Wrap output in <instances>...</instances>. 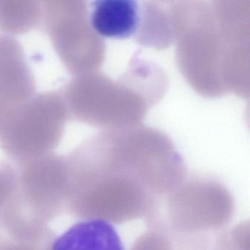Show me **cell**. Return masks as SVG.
<instances>
[{
	"label": "cell",
	"mask_w": 250,
	"mask_h": 250,
	"mask_svg": "<svg viewBox=\"0 0 250 250\" xmlns=\"http://www.w3.org/2000/svg\"><path fill=\"white\" fill-rule=\"evenodd\" d=\"M139 131H103L65 156L69 214L116 224L147 220L187 179L169 140L137 138Z\"/></svg>",
	"instance_id": "cell-1"
},
{
	"label": "cell",
	"mask_w": 250,
	"mask_h": 250,
	"mask_svg": "<svg viewBox=\"0 0 250 250\" xmlns=\"http://www.w3.org/2000/svg\"><path fill=\"white\" fill-rule=\"evenodd\" d=\"M234 212L229 191L206 178L184 181L162 202L147 224L151 230L175 237H191L217 230L229 223Z\"/></svg>",
	"instance_id": "cell-2"
},
{
	"label": "cell",
	"mask_w": 250,
	"mask_h": 250,
	"mask_svg": "<svg viewBox=\"0 0 250 250\" xmlns=\"http://www.w3.org/2000/svg\"><path fill=\"white\" fill-rule=\"evenodd\" d=\"M70 118L62 90L36 94L0 119V147L16 166L50 154Z\"/></svg>",
	"instance_id": "cell-3"
},
{
	"label": "cell",
	"mask_w": 250,
	"mask_h": 250,
	"mask_svg": "<svg viewBox=\"0 0 250 250\" xmlns=\"http://www.w3.org/2000/svg\"><path fill=\"white\" fill-rule=\"evenodd\" d=\"M43 21L54 49L74 76L93 72L103 61L104 46L90 26L84 1L43 2Z\"/></svg>",
	"instance_id": "cell-4"
},
{
	"label": "cell",
	"mask_w": 250,
	"mask_h": 250,
	"mask_svg": "<svg viewBox=\"0 0 250 250\" xmlns=\"http://www.w3.org/2000/svg\"><path fill=\"white\" fill-rule=\"evenodd\" d=\"M16 167V203L27 216L48 225L66 211L68 184L65 156L52 153Z\"/></svg>",
	"instance_id": "cell-5"
},
{
	"label": "cell",
	"mask_w": 250,
	"mask_h": 250,
	"mask_svg": "<svg viewBox=\"0 0 250 250\" xmlns=\"http://www.w3.org/2000/svg\"><path fill=\"white\" fill-rule=\"evenodd\" d=\"M34 75L14 37L0 35V119L36 95Z\"/></svg>",
	"instance_id": "cell-6"
},
{
	"label": "cell",
	"mask_w": 250,
	"mask_h": 250,
	"mask_svg": "<svg viewBox=\"0 0 250 250\" xmlns=\"http://www.w3.org/2000/svg\"><path fill=\"white\" fill-rule=\"evenodd\" d=\"M88 15L90 26L99 37L125 39L138 31L142 12L134 0H97Z\"/></svg>",
	"instance_id": "cell-7"
},
{
	"label": "cell",
	"mask_w": 250,
	"mask_h": 250,
	"mask_svg": "<svg viewBox=\"0 0 250 250\" xmlns=\"http://www.w3.org/2000/svg\"><path fill=\"white\" fill-rule=\"evenodd\" d=\"M51 250H125V248L110 223L99 219H83L56 237Z\"/></svg>",
	"instance_id": "cell-8"
},
{
	"label": "cell",
	"mask_w": 250,
	"mask_h": 250,
	"mask_svg": "<svg viewBox=\"0 0 250 250\" xmlns=\"http://www.w3.org/2000/svg\"><path fill=\"white\" fill-rule=\"evenodd\" d=\"M43 2L0 0V31L14 37L37 28L43 21Z\"/></svg>",
	"instance_id": "cell-9"
},
{
	"label": "cell",
	"mask_w": 250,
	"mask_h": 250,
	"mask_svg": "<svg viewBox=\"0 0 250 250\" xmlns=\"http://www.w3.org/2000/svg\"><path fill=\"white\" fill-rule=\"evenodd\" d=\"M57 236L20 235L0 226V250H51Z\"/></svg>",
	"instance_id": "cell-10"
},
{
	"label": "cell",
	"mask_w": 250,
	"mask_h": 250,
	"mask_svg": "<svg viewBox=\"0 0 250 250\" xmlns=\"http://www.w3.org/2000/svg\"><path fill=\"white\" fill-rule=\"evenodd\" d=\"M18 170L11 162H0V226L2 225L4 213L17 192Z\"/></svg>",
	"instance_id": "cell-11"
},
{
	"label": "cell",
	"mask_w": 250,
	"mask_h": 250,
	"mask_svg": "<svg viewBox=\"0 0 250 250\" xmlns=\"http://www.w3.org/2000/svg\"><path fill=\"white\" fill-rule=\"evenodd\" d=\"M172 240L162 232L150 230L134 243L131 250H175Z\"/></svg>",
	"instance_id": "cell-12"
}]
</instances>
